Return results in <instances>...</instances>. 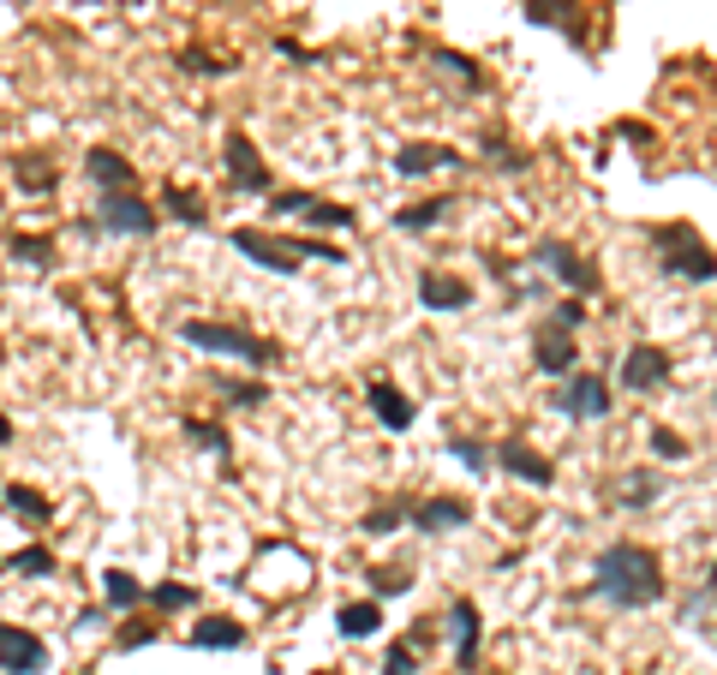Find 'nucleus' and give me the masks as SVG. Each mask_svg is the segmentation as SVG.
<instances>
[{"instance_id": "a19ab883", "label": "nucleus", "mask_w": 717, "mask_h": 675, "mask_svg": "<svg viewBox=\"0 0 717 675\" xmlns=\"http://www.w3.org/2000/svg\"><path fill=\"white\" fill-rule=\"evenodd\" d=\"M706 598L717 604V562H711V574H706Z\"/></svg>"}, {"instance_id": "9b49d317", "label": "nucleus", "mask_w": 717, "mask_h": 675, "mask_svg": "<svg viewBox=\"0 0 717 675\" xmlns=\"http://www.w3.org/2000/svg\"><path fill=\"white\" fill-rule=\"evenodd\" d=\"M538 257H545V270H550V275H562V282L574 287V293H592V287H598V270H592V263H580L562 240H550Z\"/></svg>"}, {"instance_id": "6e6552de", "label": "nucleus", "mask_w": 717, "mask_h": 675, "mask_svg": "<svg viewBox=\"0 0 717 675\" xmlns=\"http://www.w3.org/2000/svg\"><path fill=\"white\" fill-rule=\"evenodd\" d=\"M228 180L240 186V192H263V186H270V168H263V156L252 150V138H245V131H228Z\"/></svg>"}, {"instance_id": "bb28decb", "label": "nucleus", "mask_w": 717, "mask_h": 675, "mask_svg": "<svg viewBox=\"0 0 717 675\" xmlns=\"http://www.w3.org/2000/svg\"><path fill=\"white\" fill-rule=\"evenodd\" d=\"M156 604H162V610H192L198 604V592H192V586H156Z\"/></svg>"}, {"instance_id": "79ce46f5", "label": "nucleus", "mask_w": 717, "mask_h": 675, "mask_svg": "<svg viewBox=\"0 0 717 675\" xmlns=\"http://www.w3.org/2000/svg\"><path fill=\"white\" fill-rule=\"evenodd\" d=\"M0 443H12V419H0Z\"/></svg>"}, {"instance_id": "c756f323", "label": "nucleus", "mask_w": 717, "mask_h": 675, "mask_svg": "<svg viewBox=\"0 0 717 675\" xmlns=\"http://www.w3.org/2000/svg\"><path fill=\"white\" fill-rule=\"evenodd\" d=\"M19 180H24V186H36V192H42V186H54V168H49V161H42V156H24V161H19Z\"/></svg>"}, {"instance_id": "39448f33", "label": "nucleus", "mask_w": 717, "mask_h": 675, "mask_svg": "<svg viewBox=\"0 0 717 675\" xmlns=\"http://www.w3.org/2000/svg\"><path fill=\"white\" fill-rule=\"evenodd\" d=\"M42 664H49V652H42V640L31 634V627L0 622V669L7 675H36Z\"/></svg>"}, {"instance_id": "5701e85b", "label": "nucleus", "mask_w": 717, "mask_h": 675, "mask_svg": "<svg viewBox=\"0 0 717 675\" xmlns=\"http://www.w3.org/2000/svg\"><path fill=\"white\" fill-rule=\"evenodd\" d=\"M12 257H19V263H36V270H49V263H54L49 240H36V233H19V240H12Z\"/></svg>"}, {"instance_id": "f8f14e48", "label": "nucleus", "mask_w": 717, "mask_h": 675, "mask_svg": "<svg viewBox=\"0 0 717 675\" xmlns=\"http://www.w3.org/2000/svg\"><path fill=\"white\" fill-rule=\"evenodd\" d=\"M233 245H240L252 263H263V270H275V275H294V270H299V257L282 252V240H263V233H245V228H240V233H233Z\"/></svg>"}, {"instance_id": "1a4fd4ad", "label": "nucleus", "mask_w": 717, "mask_h": 675, "mask_svg": "<svg viewBox=\"0 0 717 675\" xmlns=\"http://www.w3.org/2000/svg\"><path fill=\"white\" fill-rule=\"evenodd\" d=\"M473 515H466V503H455V496H431V503L413 508V532H455V526H466Z\"/></svg>"}, {"instance_id": "f3484780", "label": "nucleus", "mask_w": 717, "mask_h": 675, "mask_svg": "<svg viewBox=\"0 0 717 675\" xmlns=\"http://www.w3.org/2000/svg\"><path fill=\"white\" fill-rule=\"evenodd\" d=\"M580 347L568 341V329H545L538 335V347H533V359H538V371H550V377H562L568 365H574Z\"/></svg>"}, {"instance_id": "c85d7f7f", "label": "nucleus", "mask_w": 717, "mask_h": 675, "mask_svg": "<svg viewBox=\"0 0 717 675\" xmlns=\"http://www.w3.org/2000/svg\"><path fill=\"white\" fill-rule=\"evenodd\" d=\"M186 436H192L198 449H215V454H228V436L215 431V424H198V419H186Z\"/></svg>"}, {"instance_id": "4468645a", "label": "nucleus", "mask_w": 717, "mask_h": 675, "mask_svg": "<svg viewBox=\"0 0 717 675\" xmlns=\"http://www.w3.org/2000/svg\"><path fill=\"white\" fill-rule=\"evenodd\" d=\"M449 627H455V664L473 669V664H478V610L466 604V598H455V610H449Z\"/></svg>"}, {"instance_id": "c9c22d12", "label": "nucleus", "mask_w": 717, "mask_h": 675, "mask_svg": "<svg viewBox=\"0 0 717 675\" xmlns=\"http://www.w3.org/2000/svg\"><path fill=\"white\" fill-rule=\"evenodd\" d=\"M371 580H377V592H383V598H389V592H407V586H413V574H401V568H377Z\"/></svg>"}, {"instance_id": "f704fd0d", "label": "nucleus", "mask_w": 717, "mask_h": 675, "mask_svg": "<svg viewBox=\"0 0 717 675\" xmlns=\"http://www.w3.org/2000/svg\"><path fill=\"white\" fill-rule=\"evenodd\" d=\"M215 389H222L233 407H257V401H263V389H257V383H215Z\"/></svg>"}, {"instance_id": "cd10ccee", "label": "nucleus", "mask_w": 717, "mask_h": 675, "mask_svg": "<svg viewBox=\"0 0 717 675\" xmlns=\"http://www.w3.org/2000/svg\"><path fill=\"white\" fill-rule=\"evenodd\" d=\"M12 568H19V574H54V556L49 550H19V556H12Z\"/></svg>"}, {"instance_id": "4c0bfd02", "label": "nucleus", "mask_w": 717, "mask_h": 675, "mask_svg": "<svg viewBox=\"0 0 717 675\" xmlns=\"http://www.w3.org/2000/svg\"><path fill=\"white\" fill-rule=\"evenodd\" d=\"M580 323H587V305H580V299L556 305V329H580Z\"/></svg>"}, {"instance_id": "aec40b11", "label": "nucleus", "mask_w": 717, "mask_h": 675, "mask_svg": "<svg viewBox=\"0 0 717 675\" xmlns=\"http://www.w3.org/2000/svg\"><path fill=\"white\" fill-rule=\"evenodd\" d=\"M335 627H341L347 640H365V634L383 627V610H377V604H347L341 615H335Z\"/></svg>"}, {"instance_id": "412c9836", "label": "nucleus", "mask_w": 717, "mask_h": 675, "mask_svg": "<svg viewBox=\"0 0 717 675\" xmlns=\"http://www.w3.org/2000/svg\"><path fill=\"white\" fill-rule=\"evenodd\" d=\"M102 580H108V604H114V610H131V604H144V586L131 580L126 568H114V574H102Z\"/></svg>"}, {"instance_id": "f257e3e1", "label": "nucleus", "mask_w": 717, "mask_h": 675, "mask_svg": "<svg viewBox=\"0 0 717 675\" xmlns=\"http://www.w3.org/2000/svg\"><path fill=\"white\" fill-rule=\"evenodd\" d=\"M592 580H598V592L622 610H646V604L664 598V568H657V556L646 545H610L598 556Z\"/></svg>"}, {"instance_id": "423d86ee", "label": "nucleus", "mask_w": 717, "mask_h": 675, "mask_svg": "<svg viewBox=\"0 0 717 675\" xmlns=\"http://www.w3.org/2000/svg\"><path fill=\"white\" fill-rule=\"evenodd\" d=\"M664 383H669V354H664V347H646V341H640L634 354L622 359V389L652 394V389H664Z\"/></svg>"}, {"instance_id": "393cba45", "label": "nucleus", "mask_w": 717, "mask_h": 675, "mask_svg": "<svg viewBox=\"0 0 717 675\" xmlns=\"http://www.w3.org/2000/svg\"><path fill=\"white\" fill-rule=\"evenodd\" d=\"M7 508H19V515H31V520H49V503H42L36 491H24V484H12V491H7Z\"/></svg>"}, {"instance_id": "58836bf2", "label": "nucleus", "mask_w": 717, "mask_h": 675, "mask_svg": "<svg viewBox=\"0 0 717 675\" xmlns=\"http://www.w3.org/2000/svg\"><path fill=\"white\" fill-rule=\"evenodd\" d=\"M449 449H455L466 466H491V449L485 443H466V436H461V443H449Z\"/></svg>"}, {"instance_id": "2f4dec72", "label": "nucleus", "mask_w": 717, "mask_h": 675, "mask_svg": "<svg viewBox=\"0 0 717 675\" xmlns=\"http://www.w3.org/2000/svg\"><path fill=\"white\" fill-rule=\"evenodd\" d=\"M401 520H407V508L389 503V508H377V515H365V532H394Z\"/></svg>"}, {"instance_id": "a211bd4d", "label": "nucleus", "mask_w": 717, "mask_h": 675, "mask_svg": "<svg viewBox=\"0 0 717 675\" xmlns=\"http://www.w3.org/2000/svg\"><path fill=\"white\" fill-rule=\"evenodd\" d=\"M371 413L389 424V431H407L413 424V401H407L394 383H371Z\"/></svg>"}, {"instance_id": "6ab92c4d", "label": "nucleus", "mask_w": 717, "mask_h": 675, "mask_svg": "<svg viewBox=\"0 0 717 675\" xmlns=\"http://www.w3.org/2000/svg\"><path fill=\"white\" fill-rule=\"evenodd\" d=\"M192 645H222V652H233V645H245V627L228 622V615H215V622L192 627Z\"/></svg>"}, {"instance_id": "f03ea898", "label": "nucleus", "mask_w": 717, "mask_h": 675, "mask_svg": "<svg viewBox=\"0 0 717 675\" xmlns=\"http://www.w3.org/2000/svg\"><path fill=\"white\" fill-rule=\"evenodd\" d=\"M652 245L664 257V270L682 275V282H711L717 275V257L706 252V240L694 228H652Z\"/></svg>"}, {"instance_id": "7c9ffc66", "label": "nucleus", "mask_w": 717, "mask_h": 675, "mask_svg": "<svg viewBox=\"0 0 717 675\" xmlns=\"http://www.w3.org/2000/svg\"><path fill=\"white\" fill-rule=\"evenodd\" d=\"M652 496H657V478L652 473H634V478H628V491H622V503L640 508V503H652Z\"/></svg>"}, {"instance_id": "2eb2a0df", "label": "nucleus", "mask_w": 717, "mask_h": 675, "mask_svg": "<svg viewBox=\"0 0 717 675\" xmlns=\"http://www.w3.org/2000/svg\"><path fill=\"white\" fill-rule=\"evenodd\" d=\"M455 150H449V144H407L401 156H394V173H407V180H413V173H431V168H455Z\"/></svg>"}, {"instance_id": "0eeeda50", "label": "nucleus", "mask_w": 717, "mask_h": 675, "mask_svg": "<svg viewBox=\"0 0 717 675\" xmlns=\"http://www.w3.org/2000/svg\"><path fill=\"white\" fill-rule=\"evenodd\" d=\"M556 407H562L568 419H580V424L604 419V413H610V389H604V377H574L568 389H556Z\"/></svg>"}, {"instance_id": "dca6fc26", "label": "nucleus", "mask_w": 717, "mask_h": 675, "mask_svg": "<svg viewBox=\"0 0 717 675\" xmlns=\"http://www.w3.org/2000/svg\"><path fill=\"white\" fill-rule=\"evenodd\" d=\"M84 168H91V180L102 192H131V161L114 156V150H91L84 156Z\"/></svg>"}, {"instance_id": "b1692460", "label": "nucleus", "mask_w": 717, "mask_h": 675, "mask_svg": "<svg viewBox=\"0 0 717 675\" xmlns=\"http://www.w3.org/2000/svg\"><path fill=\"white\" fill-rule=\"evenodd\" d=\"M443 210H449V198H431V203H419V210H401V215H394V228H407V233H413V228H431Z\"/></svg>"}, {"instance_id": "20e7f679", "label": "nucleus", "mask_w": 717, "mask_h": 675, "mask_svg": "<svg viewBox=\"0 0 717 675\" xmlns=\"http://www.w3.org/2000/svg\"><path fill=\"white\" fill-rule=\"evenodd\" d=\"M96 222L108 233H156V210L131 192H102L96 198Z\"/></svg>"}, {"instance_id": "4be33fe9", "label": "nucleus", "mask_w": 717, "mask_h": 675, "mask_svg": "<svg viewBox=\"0 0 717 675\" xmlns=\"http://www.w3.org/2000/svg\"><path fill=\"white\" fill-rule=\"evenodd\" d=\"M299 215L312 228H354V210H341V203H305Z\"/></svg>"}, {"instance_id": "473e14b6", "label": "nucleus", "mask_w": 717, "mask_h": 675, "mask_svg": "<svg viewBox=\"0 0 717 675\" xmlns=\"http://www.w3.org/2000/svg\"><path fill=\"white\" fill-rule=\"evenodd\" d=\"M168 210H173V215H180V222H192V228L203 222V203H198L192 192H168Z\"/></svg>"}, {"instance_id": "7ed1b4c3", "label": "nucleus", "mask_w": 717, "mask_h": 675, "mask_svg": "<svg viewBox=\"0 0 717 675\" xmlns=\"http://www.w3.org/2000/svg\"><path fill=\"white\" fill-rule=\"evenodd\" d=\"M180 341L203 347V354H233V359H245V365H275V347L270 341H257V335H245V329H228V323H186Z\"/></svg>"}, {"instance_id": "ea45409f", "label": "nucleus", "mask_w": 717, "mask_h": 675, "mask_svg": "<svg viewBox=\"0 0 717 675\" xmlns=\"http://www.w3.org/2000/svg\"><path fill=\"white\" fill-rule=\"evenodd\" d=\"M144 640H156V627H126L120 645H144Z\"/></svg>"}, {"instance_id": "72a5a7b5", "label": "nucleus", "mask_w": 717, "mask_h": 675, "mask_svg": "<svg viewBox=\"0 0 717 675\" xmlns=\"http://www.w3.org/2000/svg\"><path fill=\"white\" fill-rule=\"evenodd\" d=\"M526 12H533L538 24H568V0H533Z\"/></svg>"}, {"instance_id": "e433bc0d", "label": "nucleus", "mask_w": 717, "mask_h": 675, "mask_svg": "<svg viewBox=\"0 0 717 675\" xmlns=\"http://www.w3.org/2000/svg\"><path fill=\"white\" fill-rule=\"evenodd\" d=\"M652 449L664 454V461H682V454H687V443H682L676 431H652Z\"/></svg>"}, {"instance_id": "9d476101", "label": "nucleus", "mask_w": 717, "mask_h": 675, "mask_svg": "<svg viewBox=\"0 0 717 675\" xmlns=\"http://www.w3.org/2000/svg\"><path fill=\"white\" fill-rule=\"evenodd\" d=\"M419 299L431 305V312H461L473 293H466V282L461 275H443V270H424L419 275Z\"/></svg>"}, {"instance_id": "ddd939ff", "label": "nucleus", "mask_w": 717, "mask_h": 675, "mask_svg": "<svg viewBox=\"0 0 717 675\" xmlns=\"http://www.w3.org/2000/svg\"><path fill=\"white\" fill-rule=\"evenodd\" d=\"M496 466H503V473H515V478H526V484H550L556 478L545 454H533L526 443H503V449H496Z\"/></svg>"}, {"instance_id": "a878e982", "label": "nucleus", "mask_w": 717, "mask_h": 675, "mask_svg": "<svg viewBox=\"0 0 717 675\" xmlns=\"http://www.w3.org/2000/svg\"><path fill=\"white\" fill-rule=\"evenodd\" d=\"M383 675H419V652H413V645H389Z\"/></svg>"}]
</instances>
